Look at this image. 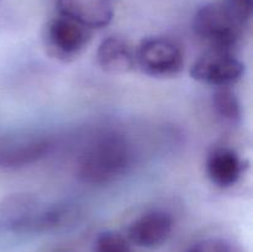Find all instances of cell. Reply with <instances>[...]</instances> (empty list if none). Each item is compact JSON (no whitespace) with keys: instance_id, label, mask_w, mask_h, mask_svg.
<instances>
[{"instance_id":"obj_1","label":"cell","mask_w":253,"mask_h":252,"mask_svg":"<svg viewBox=\"0 0 253 252\" xmlns=\"http://www.w3.org/2000/svg\"><path fill=\"white\" fill-rule=\"evenodd\" d=\"M133 151L128 141L119 133H104L85 148L78 162V178L90 185L115 182L128 172Z\"/></svg>"},{"instance_id":"obj_2","label":"cell","mask_w":253,"mask_h":252,"mask_svg":"<svg viewBox=\"0 0 253 252\" xmlns=\"http://www.w3.org/2000/svg\"><path fill=\"white\" fill-rule=\"evenodd\" d=\"M242 27L224 1L210 2L200 7L193 19V31L212 51L231 52L239 44Z\"/></svg>"},{"instance_id":"obj_3","label":"cell","mask_w":253,"mask_h":252,"mask_svg":"<svg viewBox=\"0 0 253 252\" xmlns=\"http://www.w3.org/2000/svg\"><path fill=\"white\" fill-rule=\"evenodd\" d=\"M136 66L152 77H174L184 67V53L174 40L165 36L148 37L135 49Z\"/></svg>"},{"instance_id":"obj_4","label":"cell","mask_w":253,"mask_h":252,"mask_svg":"<svg viewBox=\"0 0 253 252\" xmlns=\"http://www.w3.org/2000/svg\"><path fill=\"white\" fill-rule=\"evenodd\" d=\"M90 39V30L59 15L47 25L44 44L51 56L66 62L77 58L86 48Z\"/></svg>"},{"instance_id":"obj_5","label":"cell","mask_w":253,"mask_h":252,"mask_svg":"<svg viewBox=\"0 0 253 252\" xmlns=\"http://www.w3.org/2000/svg\"><path fill=\"white\" fill-rule=\"evenodd\" d=\"M245 66L231 52L209 49L190 67V77L199 83L229 88L242 78Z\"/></svg>"},{"instance_id":"obj_6","label":"cell","mask_w":253,"mask_h":252,"mask_svg":"<svg viewBox=\"0 0 253 252\" xmlns=\"http://www.w3.org/2000/svg\"><path fill=\"white\" fill-rule=\"evenodd\" d=\"M173 230V217L165 210H150L136 217L127 229L131 245L143 249H155L169 239Z\"/></svg>"},{"instance_id":"obj_7","label":"cell","mask_w":253,"mask_h":252,"mask_svg":"<svg viewBox=\"0 0 253 252\" xmlns=\"http://www.w3.org/2000/svg\"><path fill=\"white\" fill-rule=\"evenodd\" d=\"M63 16L74 20L86 29H103L114 19L113 0H57Z\"/></svg>"},{"instance_id":"obj_8","label":"cell","mask_w":253,"mask_h":252,"mask_svg":"<svg viewBox=\"0 0 253 252\" xmlns=\"http://www.w3.org/2000/svg\"><path fill=\"white\" fill-rule=\"evenodd\" d=\"M205 170L212 184L220 188H230L241 178L244 162L232 148L219 146L208 155Z\"/></svg>"},{"instance_id":"obj_9","label":"cell","mask_w":253,"mask_h":252,"mask_svg":"<svg viewBox=\"0 0 253 252\" xmlns=\"http://www.w3.org/2000/svg\"><path fill=\"white\" fill-rule=\"evenodd\" d=\"M96 62L106 73L126 74L136 67L135 49L127 40L109 36L99 44Z\"/></svg>"},{"instance_id":"obj_10","label":"cell","mask_w":253,"mask_h":252,"mask_svg":"<svg viewBox=\"0 0 253 252\" xmlns=\"http://www.w3.org/2000/svg\"><path fill=\"white\" fill-rule=\"evenodd\" d=\"M49 147L51 145L47 141H35V142L26 143L20 147L12 148L6 155L2 156L1 163L11 167L27 165L43 157L48 152Z\"/></svg>"},{"instance_id":"obj_11","label":"cell","mask_w":253,"mask_h":252,"mask_svg":"<svg viewBox=\"0 0 253 252\" xmlns=\"http://www.w3.org/2000/svg\"><path fill=\"white\" fill-rule=\"evenodd\" d=\"M212 105L217 115L225 121L236 123L241 118L240 101L231 89L217 88L212 98Z\"/></svg>"},{"instance_id":"obj_12","label":"cell","mask_w":253,"mask_h":252,"mask_svg":"<svg viewBox=\"0 0 253 252\" xmlns=\"http://www.w3.org/2000/svg\"><path fill=\"white\" fill-rule=\"evenodd\" d=\"M95 252H133L127 237L116 231H104L96 236L94 244Z\"/></svg>"},{"instance_id":"obj_13","label":"cell","mask_w":253,"mask_h":252,"mask_svg":"<svg viewBox=\"0 0 253 252\" xmlns=\"http://www.w3.org/2000/svg\"><path fill=\"white\" fill-rule=\"evenodd\" d=\"M232 16L242 27H246L252 16L253 0H222Z\"/></svg>"},{"instance_id":"obj_14","label":"cell","mask_w":253,"mask_h":252,"mask_svg":"<svg viewBox=\"0 0 253 252\" xmlns=\"http://www.w3.org/2000/svg\"><path fill=\"white\" fill-rule=\"evenodd\" d=\"M185 252H237L234 245L224 239H205L195 242Z\"/></svg>"}]
</instances>
